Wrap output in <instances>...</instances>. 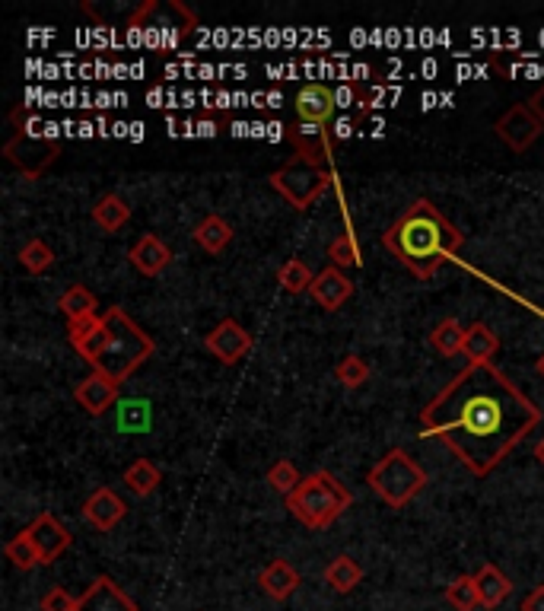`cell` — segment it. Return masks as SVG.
Masks as SVG:
<instances>
[{
  "mask_svg": "<svg viewBox=\"0 0 544 611\" xmlns=\"http://www.w3.org/2000/svg\"><path fill=\"white\" fill-rule=\"evenodd\" d=\"M125 513H128V506L112 487H99V491H93L83 503V519L99 532H112L118 522L125 519Z\"/></svg>",
  "mask_w": 544,
  "mask_h": 611,
  "instance_id": "12",
  "label": "cell"
},
{
  "mask_svg": "<svg viewBox=\"0 0 544 611\" xmlns=\"http://www.w3.org/2000/svg\"><path fill=\"white\" fill-rule=\"evenodd\" d=\"M20 265L29 271V274H45L51 265H55V252L45 239H29L26 246L20 249Z\"/></svg>",
  "mask_w": 544,
  "mask_h": 611,
  "instance_id": "30",
  "label": "cell"
},
{
  "mask_svg": "<svg viewBox=\"0 0 544 611\" xmlns=\"http://www.w3.org/2000/svg\"><path fill=\"white\" fill-rule=\"evenodd\" d=\"M128 258H131V265H134L140 274H144V277H160V274L169 268L172 252H169V246H166L160 236L147 233V236H140V239L134 242V249H131Z\"/></svg>",
  "mask_w": 544,
  "mask_h": 611,
  "instance_id": "16",
  "label": "cell"
},
{
  "mask_svg": "<svg viewBox=\"0 0 544 611\" xmlns=\"http://www.w3.org/2000/svg\"><path fill=\"white\" fill-rule=\"evenodd\" d=\"M277 281H280V287H284L287 293H306V290H312V281H315V274H312V268L306 265L303 258H290V261H284V265H280V271H277Z\"/></svg>",
  "mask_w": 544,
  "mask_h": 611,
  "instance_id": "28",
  "label": "cell"
},
{
  "mask_svg": "<svg viewBox=\"0 0 544 611\" xmlns=\"http://www.w3.org/2000/svg\"><path fill=\"white\" fill-rule=\"evenodd\" d=\"M204 347H207V351L214 354L220 363L233 366V363H239L245 354L252 351V335H249V331H245L236 319H223V322L204 338Z\"/></svg>",
  "mask_w": 544,
  "mask_h": 611,
  "instance_id": "9",
  "label": "cell"
},
{
  "mask_svg": "<svg viewBox=\"0 0 544 611\" xmlns=\"http://www.w3.org/2000/svg\"><path fill=\"white\" fill-rule=\"evenodd\" d=\"M4 156L23 172L26 179H39L45 169H51L61 156V141H51V137L39 134H26L16 131L10 141L4 144Z\"/></svg>",
  "mask_w": 544,
  "mask_h": 611,
  "instance_id": "7",
  "label": "cell"
},
{
  "mask_svg": "<svg viewBox=\"0 0 544 611\" xmlns=\"http://www.w3.org/2000/svg\"><path fill=\"white\" fill-rule=\"evenodd\" d=\"M268 484H271V491H277L280 497H290L296 487L303 484L300 478V471H296V465L290 459H280L268 468Z\"/></svg>",
  "mask_w": 544,
  "mask_h": 611,
  "instance_id": "32",
  "label": "cell"
},
{
  "mask_svg": "<svg viewBox=\"0 0 544 611\" xmlns=\"http://www.w3.org/2000/svg\"><path fill=\"white\" fill-rule=\"evenodd\" d=\"M538 373H541V379H544V354L538 357Z\"/></svg>",
  "mask_w": 544,
  "mask_h": 611,
  "instance_id": "40",
  "label": "cell"
},
{
  "mask_svg": "<svg viewBox=\"0 0 544 611\" xmlns=\"http://www.w3.org/2000/svg\"><path fill=\"white\" fill-rule=\"evenodd\" d=\"M42 611H77V599L70 596L67 589L55 586L51 592H45V599H42Z\"/></svg>",
  "mask_w": 544,
  "mask_h": 611,
  "instance_id": "35",
  "label": "cell"
},
{
  "mask_svg": "<svg viewBox=\"0 0 544 611\" xmlns=\"http://www.w3.org/2000/svg\"><path fill=\"white\" fill-rule=\"evenodd\" d=\"M335 106H338V96L325 83H306L296 93V115H300V121H309V125H328Z\"/></svg>",
  "mask_w": 544,
  "mask_h": 611,
  "instance_id": "15",
  "label": "cell"
},
{
  "mask_svg": "<svg viewBox=\"0 0 544 611\" xmlns=\"http://www.w3.org/2000/svg\"><path fill=\"white\" fill-rule=\"evenodd\" d=\"M131 220V204L121 195H102L93 204V223L102 233H118Z\"/></svg>",
  "mask_w": 544,
  "mask_h": 611,
  "instance_id": "20",
  "label": "cell"
},
{
  "mask_svg": "<svg viewBox=\"0 0 544 611\" xmlns=\"http://www.w3.org/2000/svg\"><path fill=\"white\" fill-rule=\"evenodd\" d=\"M287 137H290V144L296 147V153L312 156V160H319V163L331 160V141H335V134H331L325 125H309V121H300V125H293L287 131Z\"/></svg>",
  "mask_w": 544,
  "mask_h": 611,
  "instance_id": "17",
  "label": "cell"
},
{
  "mask_svg": "<svg viewBox=\"0 0 544 611\" xmlns=\"http://www.w3.org/2000/svg\"><path fill=\"white\" fill-rule=\"evenodd\" d=\"M312 300L319 303L325 312H338L347 300H350V293H354V284H350V277L335 268V265H328L322 268L319 274H315V281H312Z\"/></svg>",
  "mask_w": 544,
  "mask_h": 611,
  "instance_id": "13",
  "label": "cell"
},
{
  "mask_svg": "<svg viewBox=\"0 0 544 611\" xmlns=\"http://www.w3.org/2000/svg\"><path fill=\"white\" fill-rule=\"evenodd\" d=\"M195 242H198V246H201L207 255H220V252L233 242V226L226 223L223 217L210 214V217H204V220L195 226Z\"/></svg>",
  "mask_w": 544,
  "mask_h": 611,
  "instance_id": "21",
  "label": "cell"
},
{
  "mask_svg": "<svg viewBox=\"0 0 544 611\" xmlns=\"http://www.w3.org/2000/svg\"><path fill=\"white\" fill-rule=\"evenodd\" d=\"M99 328H102V316H86V319H77V322H67V341L74 347H83Z\"/></svg>",
  "mask_w": 544,
  "mask_h": 611,
  "instance_id": "34",
  "label": "cell"
},
{
  "mask_svg": "<svg viewBox=\"0 0 544 611\" xmlns=\"http://www.w3.org/2000/svg\"><path fill=\"white\" fill-rule=\"evenodd\" d=\"M366 484L373 487V494L392 506V510H401L408 506L420 491L427 487V471L420 468L405 449H389L385 456L370 468L366 475Z\"/></svg>",
  "mask_w": 544,
  "mask_h": 611,
  "instance_id": "5",
  "label": "cell"
},
{
  "mask_svg": "<svg viewBox=\"0 0 544 611\" xmlns=\"http://www.w3.org/2000/svg\"><path fill=\"white\" fill-rule=\"evenodd\" d=\"M475 583H478V596H481V608H500L506 599H510L513 592V583L510 576H506L497 564H484L478 573H475Z\"/></svg>",
  "mask_w": 544,
  "mask_h": 611,
  "instance_id": "19",
  "label": "cell"
},
{
  "mask_svg": "<svg viewBox=\"0 0 544 611\" xmlns=\"http://www.w3.org/2000/svg\"><path fill=\"white\" fill-rule=\"evenodd\" d=\"M347 134H350V121H347V118H341V121H338V128H335V137H338V141H344Z\"/></svg>",
  "mask_w": 544,
  "mask_h": 611,
  "instance_id": "38",
  "label": "cell"
},
{
  "mask_svg": "<svg viewBox=\"0 0 544 611\" xmlns=\"http://www.w3.org/2000/svg\"><path fill=\"white\" fill-rule=\"evenodd\" d=\"M163 481V471L156 468L150 459H134L128 468H125V484L131 487L134 497H150L156 487Z\"/></svg>",
  "mask_w": 544,
  "mask_h": 611,
  "instance_id": "26",
  "label": "cell"
},
{
  "mask_svg": "<svg viewBox=\"0 0 544 611\" xmlns=\"http://www.w3.org/2000/svg\"><path fill=\"white\" fill-rule=\"evenodd\" d=\"M258 586L268 592L274 602H287L296 589H300V573L290 561H271L258 576Z\"/></svg>",
  "mask_w": 544,
  "mask_h": 611,
  "instance_id": "18",
  "label": "cell"
},
{
  "mask_svg": "<svg viewBox=\"0 0 544 611\" xmlns=\"http://www.w3.org/2000/svg\"><path fill=\"white\" fill-rule=\"evenodd\" d=\"M268 182L293 211H306V207L319 201V195L331 185V172L325 169V163L312 160V156L293 153L284 166L271 172Z\"/></svg>",
  "mask_w": 544,
  "mask_h": 611,
  "instance_id": "6",
  "label": "cell"
},
{
  "mask_svg": "<svg viewBox=\"0 0 544 611\" xmlns=\"http://www.w3.org/2000/svg\"><path fill=\"white\" fill-rule=\"evenodd\" d=\"M4 554H7V561H10L13 567H20V570L42 567V554H39V548L32 545L29 532H20L16 538H10L7 545H4Z\"/></svg>",
  "mask_w": 544,
  "mask_h": 611,
  "instance_id": "29",
  "label": "cell"
},
{
  "mask_svg": "<svg viewBox=\"0 0 544 611\" xmlns=\"http://www.w3.org/2000/svg\"><path fill=\"white\" fill-rule=\"evenodd\" d=\"M494 131L513 153H525L544 134V125H541V118L529 109V102H519V106H513L497 121Z\"/></svg>",
  "mask_w": 544,
  "mask_h": 611,
  "instance_id": "8",
  "label": "cell"
},
{
  "mask_svg": "<svg viewBox=\"0 0 544 611\" xmlns=\"http://www.w3.org/2000/svg\"><path fill=\"white\" fill-rule=\"evenodd\" d=\"M529 109L541 118V125H544V86H541V90L529 99Z\"/></svg>",
  "mask_w": 544,
  "mask_h": 611,
  "instance_id": "37",
  "label": "cell"
},
{
  "mask_svg": "<svg viewBox=\"0 0 544 611\" xmlns=\"http://www.w3.org/2000/svg\"><path fill=\"white\" fill-rule=\"evenodd\" d=\"M535 459H538V462L544 465V436H541V440L535 443Z\"/></svg>",
  "mask_w": 544,
  "mask_h": 611,
  "instance_id": "39",
  "label": "cell"
},
{
  "mask_svg": "<svg viewBox=\"0 0 544 611\" xmlns=\"http://www.w3.org/2000/svg\"><path fill=\"white\" fill-rule=\"evenodd\" d=\"M522 611H544V586H535L529 596L522 599Z\"/></svg>",
  "mask_w": 544,
  "mask_h": 611,
  "instance_id": "36",
  "label": "cell"
},
{
  "mask_svg": "<svg viewBox=\"0 0 544 611\" xmlns=\"http://www.w3.org/2000/svg\"><path fill=\"white\" fill-rule=\"evenodd\" d=\"M382 242L398 258V265H405L417 281H430L465 246V233L455 223H449L433 201L417 198L385 230Z\"/></svg>",
  "mask_w": 544,
  "mask_h": 611,
  "instance_id": "2",
  "label": "cell"
},
{
  "mask_svg": "<svg viewBox=\"0 0 544 611\" xmlns=\"http://www.w3.org/2000/svg\"><path fill=\"white\" fill-rule=\"evenodd\" d=\"M153 351V338L121 306L105 309L102 328L83 347H77V354L93 366V373L109 376L118 386L128 382V376H134L153 357Z\"/></svg>",
  "mask_w": 544,
  "mask_h": 611,
  "instance_id": "3",
  "label": "cell"
},
{
  "mask_svg": "<svg viewBox=\"0 0 544 611\" xmlns=\"http://www.w3.org/2000/svg\"><path fill=\"white\" fill-rule=\"evenodd\" d=\"M335 379L341 382L344 389H360L370 382V363L357 354H347L338 366H335Z\"/></svg>",
  "mask_w": 544,
  "mask_h": 611,
  "instance_id": "31",
  "label": "cell"
},
{
  "mask_svg": "<svg viewBox=\"0 0 544 611\" xmlns=\"http://www.w3.org/2000/svg\"><path fill=\"white\" fill-rule=\"evenodd\" d=\"M77 611H140V608L112 576H96L93 586L77 599Z\"/></svg>",
  "mask_w": 544,
  "mask_h": 611,
  "instance_id": "11",
  "label": "cell"
},
{
  "mask_svg": "<svg viewBox=\"0 0 544 611\" xmlns=\"http://www.w3.org/2000/svg\"><path fill=\"white\" fill-rule=\"evenodd\" d=\"M446 602H449L455 611H475V608H481L475 573H462L459 580H452V583L446 586Z\"/></svg>",
  "mask_w": 544,
  "mask_h": 611,
  "instance_id": "27",
  "label": "cell"
},
{
  "mask_svg": "<svg viewBox=\"0 0 544 611\" xmlns=\"http://www.w3.org/2000/svg\"><path fill=\"white\" fill-rule=\"evenodd\" d=\"M26 532L32 538V545L39 548L42 564H55L58 557L70 548V532L64 529V522L58 516H51V513L35 516Z\"/></svg>",
  "mask_w": 544,
  "mask_h": 611,
  "instance_id": "10",
  "label": "cell"
},
{
  "mask_svg": "<svg viewBox=\"0 0 544 611\" xmlns=\"http://www.w3.org/2000/svg\"><path fill=\"white\" fill-rule=\"evenodd\" d=\"M325 583L335 592H341V596H347V592H354L363 583V567L350 554H338L335 561L325 567Z\"/></svg>",
  "mask_w": 544,
  "mask_h": 611,
  "instance_id": "22",
  "label": "cell"
},
{
  "mask_svg": "<svg viewBox=\"0 0 544 611\" xmlns=\"http://www.w3.org/2000/svg\"><path fill=\"white\" fill-rule=\"evenodd\" d=\"M350 503H354V497H350L347 487L331 471L319 468L306 475V481L287 497V510L306 529H328L331 522L344 516V510H350Z\"/></svg>",
  "mask_w": 544,
  "mask_h": 611,
  "instance_id": "4",
  "label": "cell"
},
{
  "mask_svg": "<svg viewBox=\"0 0 544 611\" xmlns=\"http://www.w3.org/2000/svg\"><path fill=\"white\" fill-rule=\"evenodd\" d=\"M328 258L335 268H350V265H360V255H357V239L350 233H341L338 239H331L328 246Z\"/></svg>",
  "mask_w": 544,
  "mask_h": 611,
  "instance_id": "33",
  "label": "cell"
},
{
  "mask_svg": "<svg viewBox=\"0 0 544 611\" xmlns=\"http://www.w3.org/2000/svg\"><path fill=\"white\" fill-rule=\"evenodd\" d=\"M61 312L67 316V322H77V319H86V316H99V300L93 296L90 287H83V284H74V287H67L61 293V300H58Z\"/></svg>",
  "mask_w": 544,
  "mask_h": 611,
  "instance_id": "24",
  "label": "cell"
},
{
  "mask_svg": "<svg viewBox=\"0 0 544 611\" xmlns=\"http://www.w3.org/2000/svg\"><path fill=\"white\" fill-rule=\"evenodd\" d=\"M497 335H494V328L484 325V322H475L468 331H465V347H462V354L471 360V363H490L497 354Z\"/></svg>",
  "mask_w": 544,
  "mask_h": 611,
  "instance_id": "23",
  "label": "cell"
},
{
  "mask_svg": "<svg viewBox=\"0 0 544 611\" xmlns=\"http://www.w3.org/2000/svg\"><path fill=\"white\" fill-rule=\"evenodd\" d=\"M541 417L535 401L494 363H468L420 411V436L446 443L471 475L487 478Z\"/></svg>",
  "mask_w": 544,
  "mask_h": 611,
  "instance_id": "1",
  "label": "cell"
},
{
  "mask_svg": "<svg viewBox=\"0 0 544 611\" xmlns=\"http://www.w3.org/2000/svg\"><path fill=\"white\" fill-rule=\"evenodd\" d=\"M74 398H77V405L86 414L102 417L118 401V382H112L109 376H102V373H90L74 389Z\"/></svg>",
  "mask_w": 544,
  "mask_h": 611,
  "instance_id": "14",
  "label": "cell"
},
{
  "mask_svg": "<svg viewBox=\"0 0 544 611\" xmlns=\"http://www.w3.org/2000/svg\"><path fill=\"white\" fill-rule=\"evenodd\" d=\"M465 331H468V328H462L459 319H443L440 325L430 331L433 351L440 354V357H459L462 347H465Z\"/></svg>",
  "mask_w": 544,
  "mask_h": 611,
  "instance_id": "25",
  "label": "cell"
}]
</instances>
